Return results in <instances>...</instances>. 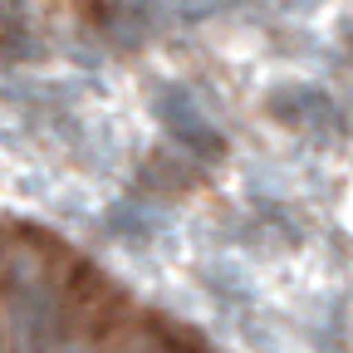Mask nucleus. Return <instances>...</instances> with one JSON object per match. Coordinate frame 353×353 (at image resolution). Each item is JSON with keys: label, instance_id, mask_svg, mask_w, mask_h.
<instances>
[{"label": "nucleus", "instance_id": "f257e3e1", "mask_svg": "<svg viewBox=\"0 0 353 353\" xmlns=\"http://www.w3.org/2000/svg\"><path fill=\"white\" fill-rule=\"evenodd\" d=\"M0 324L15 353H44L64 334L50 250L30 236H10L0 245Z\"/></svg>", "mask_w": 353, "mask_h": 353}, {"label": "nucleus", "instance_id": "f03ea898", "mask_svg": "<svg viewBox=\"0 0 353 353\" xmlns=\"http://www.w3.org/2000/svg\"><path fill=\"white\" fill-rule=\"evenodd\" d=\"M157 118L167 123V132L182 148H192V152H206V157H216L221 152V132L196 113V103L187 99V88H167V94L157 99Z\"/></svg>", "mask_w": 353, "mask_h": 353}, {"label": "nucleus", "instance_id": "7ed1b4c3", "mask_svg": "<svg viewBox=\"0 0 353 353\" xmlns=\"http://www.w3.org/2000/svg\"><path fill=\"white\" fill-rule=\"evenodd\" d=\"M44 353H88V339H79V334H59Z\"/></svg>", "mask_w": 353, "mask_h": 353}]
</instances>
